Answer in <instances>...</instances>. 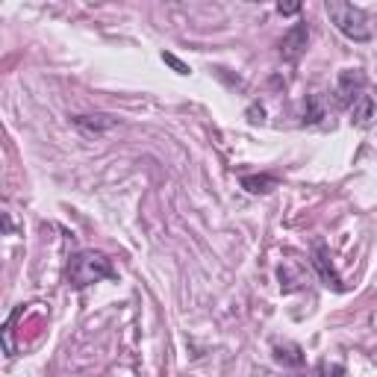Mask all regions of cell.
<instances>
[{
    "mask_svg": "<svg viewBox=\"0 0 377 377\" xmlns=\"http://www.w3.org/2000/svg\"><path fill=\"white\" fill-rule=\"evenodd\" d=\"M274 360L283 363V366H301L304 356L297 345H274Z\"/></svg>",
    "mask_w": 377,
    "mask_h": 377,
    "instance_id": "obj_10",
    "label": "cell"
},
{
    "mask_svg": "<svg viewBox=\"0 0 377 377\" xmlns=\"http://www.w3.org/2000/svg\"><path fill=\"white\" fill-rule=\"evenodd\" d=\"M112 274H115L112 260L101 251H80L68 260V283L77 289H86L97 280H106Z\"/></svg>",
    "mask_w": 377,
    "mask_h": 377,
    "instance_id": "obj_2",
    "label": "cell"
},
{
    "mask_svg": "<svg viewBox=\"0 0 377 377\" xmlns=\"http://www.w3.org/2000/svg\"><path fill=\"white\" fill-rule=\"evenodd\" d=\"M163 59H165V62H168V65H171L177 74H189V65H183L177 56H171V53H163Z\"/></svg>",
    "mask_w": 377,
    "mask_h": 377,
    "instance_id": "obj_12",
    "label": "cell"
},
{
    "mask_svg": "<svg viewBox=\"0 0 377 377\" xmlns=\"http://www.w3.org/2000/svg\"><path fill=\"white\" fill-rule=\"evenodd\" d=\"M277 274H280V286H283L286 292H292V289H301V286H304V277H301V271H295L289 263H286V266H280V271H277Z\"/></svg>",
    "mask_w": 377,
    "mask_h": 377,
    "instance_id": "obj_11",
    "label": "cell"
},
{
    "mask_svg": "<svg viewBox=\"0 0 377 377\" xmlns=\"http://www.w3.org/2000/svg\"><path fill=\"white\" fill-rule=\"evenodd\" d=\"M319 371H322L324 377H339L345 368H342V366H327V363H322V366H319Z\"/></svg>",
    "mask_w": 377,
    "mask_h": 377,
    "instance_id": "obj_13",
    "label": "cell"
},
{
    "mask_svg": "<svg viewBox=\"0 0 377 377\" xmlns=\"http://www.w3.org/2000/svg\"><path fill=\"white\" fill-rule=\"evenodd\" d=\"M71 121H74V127H80L83 133H94V136L109 130V127H115V118H109V115H74Z\"/></svg>",
    "mask_w": 377,
    "mask_h": 377,
    "instance_id": "obj_6",
    "label": "cell"
},
{
    "mask_svg": "<svg viewBox=\"0 0 377 377\" xmlns=\"http://www.w3.org/2000/svg\"><path fill=\"white\" fill-rule=\"evenodd\" d=\"M307 42H310V27H307V24H295V27L283 35V42H280L283 59H292V62H295V59L304 53Z\"/></svg>",
    "mask_w": 377,
    "mask_h": 377,
    "instance_id": "obj_4",
    "label": "cell"
},
{
    "mask_svg": "<svg viewBox=\"0 0 377 377\" xmlns=\"http://www.w3.org/2000/svg\"><path fill=\"white\" fill-rule=\"evenodd\" d=\"M277 12H280V15H295V12H301V4H280Z\"/></svg>",
    "mask_w": 377,
    "mask_h": 377,
    "instance_id": "obj_14",
    "label": "cell"
},
{
    "mask_svg": "<svg viewBox=\"0 0 377 377\" xmlns=\"http://www.w3.org/2000/svg\"><path fill=\"white\" fill-rule=\"evenodd\" d=\"M242 186H245L251 195H268V192L277 186V177H271V174H253V177H242Z\"/></svg>",
    "mask_w": 377,
    "mask_h": 377,
    "instance_id": "obj_9",
    "label": "cell"
},
{
    "mask_svg": "<svg viewBox=\"0 0 377 377\" xmlns=\"http://www.w3.org/2000/svg\"><path fill=\"white\" fill-rule=\"evenodd\" d=\"M324 115H327L324 97L322 94H307V101H304V124H319Z\"/></svg>",
    "mask_w": 377,
    "mask_h": 377,
    "instance_id": "obj_8",
    "label": "cell"
},
{
    "mask_svg": "<svg viewBox=\"0 0 377 377\" xmlns=\"http://www.w3.org/2000/svg\"><path fill=\"white\" fill-rule=\"evenodd\" d=\"M363 94H366V74L356 68H345L339 74V80H336V101H339V106L351 109Z\"/></svg>",
    "mask_w": 377,
    "mask_h": 377,
    "instance_id": "obj_3",
    "label": "cell"
},
{
    "mask_svg": "<svg viewBox=\"0 0 377 377\" xmlns=\"http://www.w3.org/2000/svg\"><path fill=\"white\" fill-rule=\"evenodd\" d=\"M312 266L319 268L322 280H324L327 286L342 289V280H339V274H336V268H333V263H330V256H327V251H324V245H322V242L315 245V251H312Z\"/></svg>",
    "mask_w": 377,
    "mask_h": 377,
    "instance_id": "obj_5",
    "label": "cell"
},
{
    "mask_svg": "<svg viewBox=\"0 0 377 377\" xmlns=\"http://www.w3.org/2000/svg\"><path fill=\"white\" fill-rule=\"evenodd\" d=\"M374 109H377L374 97H371V94H363L360 101L351 106V121H354L356 127H368V121L374 118Z\"/></svg>",
    "mask_w": 377,
    "mask_h": 377,
    "instance_id": "obj_7",
    "label": "cell"
},
{
    "mask_svg": "<svg viewBox=\"0 0 377 377\" xmlns=\"http://www.w3.org/2000/svg\"><path fill=\"white\" fill-rule=\"evenodd\" d=\"M324 9H327V18L333 21V27L345 38H351V42H371L374 38V24L368 21V15L360 6L342 4V0H330Z\"/></svg>",
    "mask_w": 377,
    "mask_h": 377,
    "instance_id": "obj_1",
    "label": "cell"
}]
</instances>
